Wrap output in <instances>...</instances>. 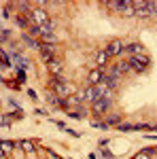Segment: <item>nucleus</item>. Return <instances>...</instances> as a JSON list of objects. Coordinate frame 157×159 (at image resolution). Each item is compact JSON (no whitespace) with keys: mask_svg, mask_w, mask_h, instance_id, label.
I'll list each match as a JSON object with an SVG mask.
<instances>
[{"mask_svg":"<svg viewBox=\"0 0 157 159\" xmlns=\"http://www.w3.org/2000/svg\"><path fill=\"white\" fill-rule=\"evenodd\" d=\"M0 123H2V125H9V123H11V117H2Z\"/></svg>","mask_w":157,"mask_h":159,"instance_id":"dca6fc26","label":"nucleus"},{"mask_svg":"<svg viewBox=\"0 0 157 159\" xmlns=\"http://www.w3.org/2000/svg\"><path fill=\"white\" fill-rule=\"evenodd\" d=\"M0 148H2V153H4V155L13 153V144H11V142H0Z\"/></svg>","mask_w":157,"mask_h":159,"instance_id":"f8f14e48","label":"nucleus"},{"mask_svg":"<svg viewBox=\"0 0 157 159\" xmlns=\"http://www.w3.org/2000/svg\"><path fill=\"white\" fill-rule=\"evenodd\" d=\"M146 15H151L149 9H134V17H146Z\"/></svg>","mask_w":157,"mask_h":159,"instance_id":"ddd939ff","label":"nucleus"},{"mask_svg":"<svg viewBox=\"0 0 157 159\" xmlns=\"http://www.w3.org/2000/svg\"><path fill=\"white\" fill-rule=\"evenodd\" d=\"M127 64H130V70H136V72H145L146 66H149V57H146L145 53H140V55H132V57L127 60Z\"/></svg>","mask_w":157,"mask_h":159,"instance_id":"f03ea898","label":"nucleus"},{"mask_svg":"<svg viewBox=\"0 0 157 159\" xmlns=\"http://www.w3.org/2000/svg\"><path fill=\"white\" fill-rule=\"evenodd\" d=\"M153 153H155V151H149V148H146V151H140L134 159H151V157H153Z\"/></svg>","mask_w":157,"mask_h":159,"instance_id":"9b49d317","label":"nucleus"},{"mask_svg":"<svg viewBox=\"0 0 157 159\" xmlns=\"http://www.w3.org/2000/svg\"><path fill=\"white\" fill-rule=\"evenodd\" d=\"M19 9H21L24 13H32V9H30V4H28V2H19Z\"/></svg>","mask_w":157,"mask_h":159,"instance_id":"4468645a","label":"nucleus"},{"mask_svg":"<svg viewBox=\"0 0 157 159\" xmlns=\"http://www.w3.org/2000/svg\"><path fill=\"white\" fill-rule=\"evenodd\" d=\"M110 106V98H96L94 102H91V110L96 112V115H100V112H106Z\"/></svg>","mask_w":157,"mask_h":159,"instance_id":"20e7f679","label":"nucleus"},{"mask_svg":"<svg viewBox=\"0 0 157 159\" xmlns=\"http://www.w3.org/2000/svg\"><path fill=\"white\" fill-rule=\"evenodd\" d=\"M49 21V15L43 9H32V13H30V24L32 25H45Z\"/></svg>","mask_w":157,"mask_h":159,"instance_id":"7ed1b4c3","label":"nucleus"},{"mask_svg":"<svg viewBox=\"0 0 157 159\" xmlns=\"http://www.w3.org/2000/svg\"><path fill=\"white\" fill-rule=\"evenodd\" d=\"M96 61H98V66H104V64L109 61V53H106V51H100L96 55Z\"/></svg>","mask_w":157,"mask_h":159,"instance_id":"1a4fd4ad","label":"nucleus"},{"mask_svg":"<svg viewBox=\"0 0 157 159\" xmlns=\"http://www.w3.org/2000/svg\"><path fill=\"white\" fill-rule=\"evenodd\" d=\"M102 76H104V70H100V68H98V70H91V74H89V83L96 87L98 83L102 81Z\"/></svg>","mask_w":157,"mask_h":159,"instance_id":"0eeeda50","label":"nucleus"},{"mask_svg":"<svg viewBox=\"0 0 157 159\" xmlns=\"http://www.w3.org/2000/svg\"><path fill=\"white\" fill-rule=\"evenodd\" d=\"M49 70L53 72V76H62V64H60V60H51V61H49Z\"/></svg>","mask_w":157,"mask_h":159,"instance_id":"6e6552de","label":"nucleus"},{"mask_svg":"<svg viewBox=\"0 0 157 159\" xmlns=\"http://www.w3.org/2000/svg\"><path fill=\"white\" fill-rule=\"evenodd\" d=\"M123 49H125V43H121V40H110L109 47H106V53H109V57L110 55H121Z\"/></svg>","mask_w":157,"mask_h":159,"instance_id":"423d86ee","label":"nucleus"},{"mask_svg":"<svg viewBox=\"0 0 157 159\" xmlns=\"http://www.w3.org/2000/svg\"><path fill=\"white\" fill-rule=\"evenodd\" d=\"M0 157H4V153H2V148H0Z\"/></svg>","mask_w":157,"mask_h":159,"instance_id":"f3484780","label":"nucleus"},{"mask_svg":"<svg viewBox=\"0 0 157 159\" xmlns=\"http://www.w3.org/2000/svg\"><path fill=\"white\" fill-rule=\"evenodd\" d=\"M51 89H53L58 96H62V98L74 91V87H70L68 83H64V76H53V79H51Z\"/></svg>","mask_w":157,"mask_h":159,"instance_id":"f257e3e1","label":"nucleus"},{"mask_svg":"<svg viewBox=\"0 0 157 159\" xmlns=\"http://www.w3.org/2000/svg\"><path fill=\"white\" fill-rule=\"evenodd\" d=\"M38 51H40V55H43V57H45L47 61L55 60V47H53V45H47V43H40V45H38Z\"/></svg>","mask_w":157,"mask_h":159,"instance_id":"39448f33","label":"nucleus"},{"mask_svg":"<svg viewBox=\"0 0 157 159\" xmlns=\"http://www.w3.org/2000/svg\"><path fill=\"white\" fill-rule=\"evenodd\" d=\"M155 151H157V148H155Z\"/></svg>","mask_w":157,"mask_h":159,"instance_id":"a211bd4d","label":"nucleus"},{"mask_svg":"<svg viewBox=\"0 0 157 159\" xmlns=\"http://www.w3.org/2000/svg\"><path fill=\"white\" fill-rule=\"evenodd\" d=\"M17 24L19 25H28V19H25V17H17Z\"/></svg>","mask_w":157,"mask_h":159,"instance_id":"2eb2a0df","label":"nucleus"},{"mask_svg":"<svg viewBox=\"0 0 157 159\" xmlns=\"http://www.w3.org/2000/svg\"><path fill=\"white\" fill-rule=\"evenodd\" d=\"M21 148L25 153H34V142L32 140H21Z\"/></svg>","mask_w":157,"mask_h":159,"instance_id":"9d476101","label":"nucleus"}]
</instances>
